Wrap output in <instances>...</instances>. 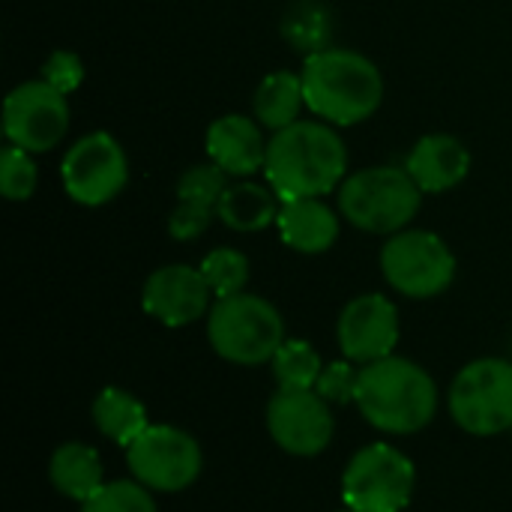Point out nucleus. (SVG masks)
<instances>
[{
  "instance_id": "nucleus-23",
  "label": "nucleus",
  "mask_w": 512,
  "mask_h": 512,
  "mask_svg": "<svg viewBox=\"0 0 512 512\" xmlns=\"http://www.w3.org/2000/svg\"><path fill=\"white\" fill-rule=\"evenodd\" d=\"M270 363H273L279 390H315V384L324 372L318 351L303 339H285Z\"/></svg>"
},
{
  "instance_id": "nucleus-26",
  "label": "nucleus",
  "mask_w": 512,
  "mask_h": 512,
  "mask_svg": "<svg viewBox=\"0 0 512 512\" xmlns=\"http://www.w3.org/2000/svg\"><path fill=\"white\" fill-rule=\"evenodd\" d=\"M81 512H156V501L138 480H117L105 483L90 501H84Z\"/></svg>"
},
{
  "instance_id": "nucleus-10",
  "label": "nucleus",
  "mask_w": 512,
  "mask_h": 512,
  "mask_svg": "<svg viewBox=\"0 0 512 512\" xmlns=\"http://www.w3.org/2000/svg\"><path fill=\"white\" fill-rule=\"evenodd\" d=\"M69 96L51 87L45 78L24 81L3 99V135L9 144L27 153L54 150L69 132Z\"/></svg>"
},
{
  "instance_id": "nucleus-22",
  "label": "nucleus",
  "mask_w": 512,
  "mask_h": 512,
  "mask_svg": "<svg viewBox=\"0 0 512 512\" xmlns=\"http://www.w3.org/2000/svg\"><path fill=\"white\" fill-rule=\"evenodd\" d=\"M93 423H96V429L108 441H114L120 447H129L132 441H138L147 432V426H150L147 408L132 393H126L120 387H105L96 396V402H93Z\"/></svg>"
},
{
  "instance_id": "nucleus-17",
  "label": "nucleus",
  "mask_w": 512,
  "mask_h": 512,
  "mask_svg": "<svg viewBox=\"0 0 512 512\" xmlns=\"http://www.w3.org/2000/svg\"><path fill=\"white\" fill-rule=\"evenodd\" d=\"M405 168L414 177V183L423 189V195H441L468 177L471 153L456 135L432 132L411 147Z\"/></svg>"
},
{
  "instance_id": "nucleus-8",
  "label": "nucleus",
  "mask_w": 512,
  "mask_h": 512,
  "mask_svg": "<svg viewBox=\"0 0 512 512\" xmlns=\"http://www.w3.org/2000/svg\"><path fill=\"white\" fill-rule=\"evenodd\" d=\"M450 414L471 435L512 429V363L483 357L468 363L450 387Z\"/></svg>"
},
{
  "instance_id": "nucleus-13",
  "label": "nucleus",
  "mask_w": 512,
  "mask_h": 512,
  "mask_svg": "<svg viewBox=\"0 0 512 512\" xmlns=\"http://www.w3.org/2000/svg\"><path fill=\"white\" fill-rule=\"evenodd\" d=\"M336 339L351 363H375L393 357L399 342V312L384 294H360L354 297L336 324Z\"/></svg>"
},
{
  "instance_id": "nucleus-9",
  "label": "nucleus",
  "mask_w": 512,
  "mask_h": 512,
  "mask_svg": "<svg viewBox=\"0 0 512 512\" xmlns=\"http://www.w3.org/2000/svg\"><path fill=\"white\" fill-rule=\"evenodd\" d=\"M60 180L75 204L102 207L114 201L129 183L126 150L111 132H87L66 150Z\"/></svg>"
},
{
  "instance_id": "nucleus-27",
  "label": "nucleus",
  "mask_w": 512,
  "mask_h": 512,
  "mask_svg": "<svg viewBox=\"0 0 512 512\" xmlns=\"http://www.w3.org/2000/svg\"><path fill=\"white\" fill-rule=\"evenodd\" d=\"M357 381H360V372L354 369L351 360L327 363L315 384V393L321 399H327L330 405H348L357 396Z\"/></svg>"
},
{
  "instance_id": "nucleus-12",
  "label": "nucleus",
  "mask_w": 512,
  "mask_h": 512,
  "mask_svg": "<svg viewBox=\"0 0 512 512\" xmlns=\"http://www.w3.org/2000/svg\"><path fill=\"white\" fill-rule=\"evenodd\" d=\"M267 429L291 456H318L333 441L330 402L315 390H279L267 405Z\"/></svg>"
},
{
  "instance_id": "nucleus-25",
  "label": "nucleus",
  "mask_w": 512,
  "mask_h": 512,
  "mask_svg": "<svg viewBox=\"0 0 512 512\" xmlns=\"http://www.w3.org/2000/svg\"><path fill=\"white\" fill-rule=\"evenodd\" d=\"M39 171L33 162V153L6 144L0 150V192L6 201H27L36 192Z\"/></svg>"
},
{
  "instance_id": "nucleus-16",
  "label": "nucleus",
  "mask_w": 512,
  "mask_h": 512,
  "mask_svg": "<svg viewBox=\"0 0 512 512\" xmlns=\"http://www.w3.org/2000/svg\"><path fill=\"white\" fill-rule=\"evenodd\" d=\"M204 150L228 177H252L264 171L267 159L264 126L243 114H225L207 126Z\"/></svg>"
},
{
  "instance_id": "nucleus-18",
  "label": "nucleus",
  "mask_w": 512,
  "mask_h": 512,
  "mask_svg": "<svg viewBox=\"0 0 512 512\" xmlns=\"http://www.w3.org/2000/svg\"><path fill=\"white\" fill-rule=\"evenodd\" d=\"M276 228L282 243L303 255H321L339 240V216L321 198L282 201Z\"/></svg>"
},
{
  "instance_id": "nucleus-3",
  "label": "nucleus",
  "mask_w": 512,
  "mask_h": 512,
  "mask_svg": "<svg viewBox=\"0 0 512 512\" xmlns=\"http://www.w3.org/2000/svg\"><path fill=\"white\" fill-rule=\"evenodd\" d=\"M354 402L375 429L387 435H414L432 423L438 387L414 360L384 357L360 369Z\"/></svg>"
},
{
  "instance_id": "nucleus-6",
  "label": "nucleus",
  "mask_w": 512,
  "mask_h": 512,
  "mask_svg": "<svg viewBox=\"0 0 512 512\" xmlns=\"http://www.w3.org/2000/svg\"><path fill=\"white\" fill-rule=\"evenodd\" d=\"M381 273L387 285L402 297L429 300L453 285L456 255L435 231L405 228L384 243Z\"/></svg>"
},
{
  "instance_id": "nucleus-15",
  "label": "nucleus",
  "mask_w": 512,
  "mask_h": 512,
  "mask_svg": "<svg viewBox=\"0 0 512 512\" xmlns=\"http://www.w3.org/2000/svg\"><path fill=\"white\" fill-rule=\"evenodd\" d=\"M225 189H228V174L219 165L204 162L186 168L177 180V207L168 216V234L180 243L198 240L210 228L216 216V204Z\"/></svg>"
},
{
  "instance_id": "nucleus-2",
  "label": "nucleus",
  "mask_w": 512,
  "mask_h": 512,
  "mask_svg": "<svg viewBox=\"0 0 512 512\" xmlns=\"http://www.w3.org/2000/svg\"><path fill=\"white\" fill-rule=\"evenodd\" d=\"M306 108L330 126H357L384 102V75L360 51L321 48L303 63Z\"/></svg>"
},
{
  "instance_id": "nucleus-21",
  "label": "nucleus",
  "mask_w": 512,
  "mask_h": 512,
  "mask_svg": "<svg viewBox=\"0 0 512 512\" xmlns=\"http://www.w3.org/2000/svg\"><path fill=\"white\" fill-rule=\"evenodd\" d=\"M252 108H255V120L264 129H270V132H279V129L297 123L300 120V111L306 108L303 78L297 72H288V69L270 72L258 84L255 99H252Z\"/></svg>"
},
{
  "instance_id": "nucleus-7",
  "label": "nucleus",
  "mask_w": 512,
  "mask_h": 512,
  "mask_svg": "<svg viewBox=\"0 0 512 512\" xmlns=\"http://www.w3.org/2000/svg\"><path fill=\"white\" fill-rule=\"evenodd\" d=\"M417 486L414 462L390 444H369L351 456L342 477V501L354 512H402Z\"/></svg>"
},
{
  "instance_id": "nucleus-20",
  "label": "nucleus",
  "mask_w": 512,
  "mask_h": 512,
  "mask_svg": "<svg viewBox=\"0 0 512 512\" xmlns=\"http://www.w3.org/2000/svg\"><path fill=\"white\" fill-rule=\"evenodd\" d=\"M48 477H51V486L63 498H72L81 504L90 501L105 486L99 453L87 444H78V441L54 450V456L48 462Z\"/></svg>"
},
{
  "instance_id": "nucleus-11",
  "label": "nucleus",
  "mask_w": 512,
  "mask_h": 512,
  "mask_svg": "<svg viewBox=\"0 0 512 512\" xmlns=\"http://www.w3.org/2000/svg\"><path fill=\"white\" fill-rule=\"evenodd\" d=\"M132 477L150 492H183L204 468L201 447L177 426H147V432L126 447Z\"/></svg>"
},
{
  "instance_id": "nucleus-5",
  "label": "nucleus",
  "mask_w": 512,
  "mask_h": 512,
  "mask_svg": "<svg viewBox=\"0 0 512 512\" xmlns=\"http://www.w3.org/2000/svg\"><path fill=\"white\" fill-rule=\"evenodd\" d=\"M210 348L237 366H261L276 357L285 342L279 309L258 294H234L213 303L207 315Z\"/></svg>"
},
{
  "instance_id": "nucleus-29",
  "label": "nucleus",
  "mask_w": 512,
  "mask_h": 512,
  "mask_svg": "<svg viewBox=\"0 0 512 512\" xmlns=\"http://www.w3.org/2000/svg\"><path fill=\"white\" fill-rule=\"evenodd\" d=\"M345 512H354V510H345Z\"/></svg>"
},
{
  "instance_id": "nucleus-4",
  "label": "nucleus",
  "mask_w": 512,
  "mask_h": 512,
  "mask_svg": "<svg viewBox=\"0 0 512 512\" xmlns=\"http://www.w3.org/2000/svg\"><path fill=\"white\" fill-rule=\"evenodd\" d=\"M423 189L414 183L408 168L372 165L339 186V216L366 234H399L417 216Z\"/></svg>"
},
{
  "instance_id": "nucleus-24",
  "label": "nucleus",
  "mask_w": 512,
  "mask_h": 512,
  "mask_svg": "<svg viewBox=\"0 0 512 512\" xmlns=\"http://www.w3.org/2000/svg\"><path fill=\"white\" fill-rule=\"evenodd\" d=\"M201 273L216 300L234 297V294H243V288L249 282V258L231 246H222V249H213L204 255Z\"/></svg>"
},
{
  "instance_id": "nucleus-1",
  "label": "nucleus",
  "mask_w": 512,
  "mask_h": 512,
  "mask_svg": "<svg viewBox=\"0 0 512 512\" xmlns=\"http://www.w3.org/2000/svg\"><path fill=\"white\" fill-rule=\"evenodd\" d=\"M348 150L336 126L324 120H297L267 141L264 177L282 201L324 198L342 186Z\"/></svg>"
},
{
  "instance_id": "nucleus-19",
  "label": "nucleus",
  "mask_w": 512,
  "mask_h": 512,
  "mask_svg": "<svg viewBox=\"0 0 512 512\" xmlns=\"http://www.w3.org/2000/svg\"><path fill=\"white\" fill-rule=\"evenodd\" d=\"M279 207H282V198L276 195L270 183L264 186L252 180H240V183H228V189L222 192L216 204V219L228 225L231 231L255 234L279 219Z\"/></svg>"
},
{
  "instance_id": "nucleus-14",
  "label": "nucleus",
  "mask_w": 512,
  "mask_h": 512,
  "mask_svg": "<svg viewBox=\"0 0 512 512\" xmlns=\"http://www.w3.org/2000/svg\"><path fill=\"white\" fill-rule=\"evenodd\" d=\"M210 300L213 291L201 267L189 264H165L153 270L141 291L144 312L165 327H186L201 315H210Z\"/></svg>"
},
{
  "instance_id": "nucleus-28",
  "label": "nucleus",
  "mask_w": 512,
  "mask_h": 512,
  "mask_svg": "<svg viewBox=\"0 0 512 512\" xmlns=\"http://www.w3.org/2000/svg\"><path fill=\"white\" fill-rule=\"evenodd\" d=\"M42 78L57 87L60 93H75L84 81V63L75 51H66V48H57L51 51V57L42 63Z\"/></svg>"
}]
</instances>
